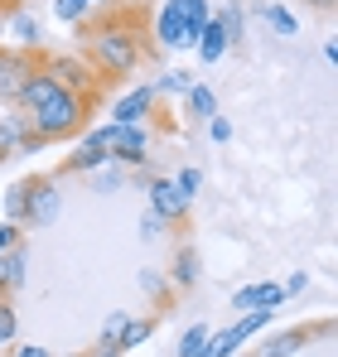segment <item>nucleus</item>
<instances>
[{"label":"nucleus","mask_w":338,"mask_h":357,"mask_svg":"<svg viewBox=\"0 0 338 357\" xmlns=\"http://www.w3.org/2000/svg\"><path fill=\"white\" fill-rule=\"evenodd\" d=\"M87 54L97 63V68H92L97 77H126L135 63L145 59V39H140L131 24H116L112 20V24H102V29L92 34V49H87Z\"/></svg>","instance_id":"1"},{"label":"nucleus","mask_w":338,"mask_h":357,"mask_svg":"<svg viewBox=\"0 0 338 357\" xmlns=\"http://www.w3.org/2000/svg\"><path fill=\"white\" fill-rule=\"evenodd\" d=\"M82 126H87V97H82V92H63V87H58L44 107L29 112V130L44 135V140H68V135H78Z\"/></svg>","instance_id":"2"},{"label":"nucleus","mask_w":338,"mask_h":357,"mask_svg":"<svg viewBox=\"0 0 338 357\" xmlns=\"http://www.w3.org/2000/svg\"><path fill=\"white\" fill-rule=\"evenodd\" d=\"M58 208H63V198H58V178L34 174V178H29V193H24V232L58 222Z\"/></svg>","instance_id":"3"},{"label":"nucleus","mask_w":338,"mask_h":357,"mask_svg":"<svg viewBox=\"0 0 338 357\" xmlns=\"http://www.w3.org/2000/svg\"><path fill=\"white\" fill-rule=\"evenodd\" d=\"M145 150H150V130H145V121H135V126H116V140L107 155L116 169H135V165H145Z\"/></svg>","instance_id":"4"},{"label":"nucleus","mask_w":338,"mask_h":357,"mask_svg":"<svg viewBox=\"0 0 338 357\" xmlns=\"http://www.w3.org/2000/svg\"><path fill=\"white\" fill-rule=\"evenodd\" d=\"M145 193H150V213H155V218H165L169 227L189 222V208H193V203L174 188V178H150V183H145Z\"/></svg>","instance_id":"5"},{"label":"nucleus","mask_w":338,"mask_h":357,"mask_svg":"<svg viewBox=\"0 0 338 357\" xmlns=\"http://www.w3.org/2000/svg\"><path fill=\"white\" fill-rule=\"evenodd\" d=\"M155 102H160L155 82H145V87H131L126 97H116V102H112V121H116V126H135V121H150Z\"/></svg>","instance_id":"6"},{"label":"nucleus","mask_w":338,"mask_h":357,"mask_svg":"<svg viewBox=\"0 0 338 357\" xmlns=\"http://www.w3.org/2000/svg\"><path fill=\"white\" fill-rule=\"evenodd\" d=\"M44 73L54 77L63 92H82V97H87V92L102 82V77H97L87 63H78V59H49V68H44Z\"/></svg>","instance_id":"7"},{"label":"nucleus","mask_w":338,"mask_h":357,"mask_svg":"<svg viewBox=\"0 0 338 357\" xmlns=\"http://www.w3.org/2000/svg\"><path fill=\"white\" fill-rule=\"evenodd\" d=\"M285 295L276 280H256V285H242V290H232V309L237 314H247V309H281Z\"/></svg>","instance_id":"8"},{"label":"nucleus","mask_w":338,"mask_h":357,"mask_svg":"<svg viewBox=\"0 0 338 357\" xmlns=\"http://www.w3.org/2000/svg\"><path fill=\"white\" fill-rule=\"evenodd\" d=\"M102 165H112V155H107V145H97L92 135H82V140L73 145V155H68V174H97Z\"/></svg>","instance_id":"9"},{"label":"nucleus","mask_w":338,"mask_h":357,"mask_svg":"<svg viewBox=\"0 0 338 357\" xmlns=\"http://www.w3.org/2000/svg\"><path fill=\"white\" fill-rule=\"evenodd\" d=\"M155 44H160V49H193L184 20H179L169 5H160V15H155ZM160 49H155V54H160Z\"/></svg>","instance_id":"10"},{"label":"nucleus","mask_w":338,"mask_h":357,"mask_svg":"<svg viewBox=\"0 0 338 357\" xmlns=\"http://www.w3.org/2000/svg\"><path fill=\"white\" fill-rule=\"evenodd\" d=\"M319 333H329V328H285V333H276V338H266L256 357H290V353H300L309 338H319Z\"/></svg>","instance_id":"11"},{"label":"nucleus","mask_w":338,"mask_h":357,"mask_svg":"<svg viewBox=\"0 0 338 357\" xmlns=\"http://www.w3.org/2000/svg\"><path fill=\"white\" fill-rule=\"evenodd\" d=\"M24 275H29V256H24V246L5 251V256H0V299L15 295V290L24 285Z\"/></svg>","instance_id":"12"},{"label":"nucleus","mask_w":338,"mask_h":357,"mask_svg":"<svg viewBox=\"0 0 338 357\" xmlns=\"http://www.w3.org/2000/svg\"><path fill=\"white\" fill-rule=\"evenodd\" d=\"M193 49H198V59H203V63H223V54L232 49V44H227L223 24H218V20H208V24L198 29V39H193Z\"/></svg>","instance_id":"13"},{"label":"nucleus","mask_w":338,"mask_h":357,"mask_svg":"<svg viewBox=\"0 0 338 357\" xmlns=\"http://www.w3.org/2000/svg\"><path fill=\"white\" fill-rule=\"evenodd\" d=\"M165 5L174 10V15H179V20H184L189 39H198V29L213 20V5H208V0H165Z\"/></svg>","instance_id":"14"},{"label":"nucleus","mask_w":338,"mask_h":357,"mask_svg":"<svg viewBox=\"0 0 338 357\" xmlns=\"http://www.w3.org/2000/svg\"><path fill=\"white\" fill-rule=\"evenodd\" d=\"M169 285H174V290H193V285H198V256H193V246H179V251H174Z\"/></svg>","instance_id":"15"},{"label":"nucleus","mask_w":338,"mask_h":357,"mask_svg":"<svg viewBox=\"0 0 338 357\" xmlns=\"http://www.w3.org/2000/svg\"><path fill=\"white\" fill-rule=\"evenodd\" d=\"M184 107H189V116H193V121L218 116V92H213L208 82H189V92H184Z\"/></svg>","instance_id":"16"},{"label":"nucleus","mask_w":338,"mask_h":357,"mask_svg":"<svg viewBox=\"0 0 338 357\" xmlns=\"http://www.w3.org/2000/svg\"><path fill=\"white\" fill-rule=\"evenodd\" d=\"M24 73H29V63H24V59H0V102H15Z\"/></svg>","instance_id":"17"},{"label":"nucleus","mask_w":338,"mask_h":357,"mask_svg":"<svg viewBox=\"0 0 338 357\" xmlns=\"http://www.w3.org/2000/svg\"><path fill=\"white\" fill-rule=\"evenodd\" d=\"M150 333H155V319H126V328H121L116 343H121V353H131V348H140Z\"/></svg>","instance_id":"18"},{"label":"nucleus","mask_w":338,"mask_h":357,"mask_svg":"<svg viewBox=\"0 0 338 357\" xmlns=\"http://www.w3.org/2000/svg\"><path fill=\"white\" fill-rule=\"evenodd\" d=\"M208 338H213V328H208V324H189V333L179 338V357H203Z\"/></svg>","instance_id":"19"},{"label":"nucleus","mask_w":338,"mask_h":357,"mask_svg":"<svg viewBox=\"0 0 338 357\" xmlns=\"http://www.w3.org/2000/svg\"><path fill=\"white\" fill-rule=\"evenodd\" d=\"M213 20L223 24L227 44H242V5H237V0H227L223 10H213Z\"/></svg>","instance_id":"20"},{"label":"nucleus","mask_w":338,"mask_h":357,"mask_svg":"<svg viewBox=\"0 0 338 357\" xmlns=\"http://www.w3.org/2000/svg\"><path fill=\"white\" fill-rule=\"evenodd\" d=\"M24 193H29V178L10 183V193H5V222H15V227H24Z\"/></svg>","instance_id":"21"},{"label":"nucleus","mask_w":338,"mask_h":357,"mask_svg":"<svg viewBox=\"0 0 338 357\" xmlns=\"http://www.w3.org/2000/svg\"><path fill=\"white\" fill-rule=\"evenodd\" d=\"M261 20H266V24H271V29H276L281 39H290V34L300 29V20H295V15H290L285 5H266V10H261Z\"/></svg>","instance_id":"22"},{"label":"nucleus","mask_w":338,"mask_h":357,"mask_svg":"<svg viewBox=\"0 0 338 357\" xmlns=\"http://www.w3.org/2000/svg\"><path fill=\"white\" fill-rule=\"evenodd\" d=\"M10 29H15V39H20V44H39V39H44V29H39V20H34V15H15V20H10Z\"/></svg>","instance_id":"23"},{"label":"nucleus","mask_w":338,"mask_h":357,"mask_svg":"<svg viewBox=\"0 0 338 357\" xmlns=\"http://www.w3.org/2000/svg\"><path fill=\"white\" fill-rule=\"evenodd\" d=\"M15 333H20L15 304H10V299H0V348H10V343H15Z\"/></svg>","instance_id":"24"},{"label":"nucleus","mask_w":338,"mask_h":357,"mask_svg":"<svg viewBox=\"0 0 338 357\" xmlns=\"http://www.w3.org/2000/svg\"><path fill=\"white\" fill-rule=\"evenodd\" d=\"M121 183H126V174H121L116 165H102V169L92 174V188H97V193H112V188H121Z\"/></svg>","instance_id":"25"},{"label":"nucleus","mask_w":338,"mask_h":357,"mask_svg":"<svg viewBox=\"0 0 338 357\" xmlns=\"http://www.w3.org/2000/svg\"><path fill=\"white\" fill-rule=\"evenodd\" d=\"M198 183H203V174H198L193 165H184V169L174 174V188H179V193H184L189 203H193V193H198Z\"/></svg>","instance_id":"26"},{"label":"nucleus","mask_w":338,"mask_h":357,"mask_svg":"<svg viewBox=\"0 0 338 357\" xmlns=\"http://www.w3.org/2000/svg\"><path fill=\"white\" fill-rule=\"evenodd\" d=\"M54 15L63 24H78V20L87 15V0H54Z\"/></svg>","instance_id":"27"},{"label":"nucleus","mask_w":338,"mask_h":357,"mask_svg":"<svg viewBox=\"0 0 338 357\" xmlns=\"http://www.w3.org/2000/svg\"><path fill=\"white\" fill-rule=\"evenodd\" d=\"M135 280H140V290H145V295H155L160 304L169 299V295H165V275H160V271H140Z\"/></svg>","instance_id":"28"},{"label":"nucleus","mask_w":338,"mask_h":357,"mask_svg":"<svg viewBox=\"0 0 338 357\" xmlns=\"http://www.w3.org/2000/svg\"><path fill=\"white\" fill-rule=\"evenodd\" d=\"M15 246H24V227L0 222V256H5V251H15Z\"/></svg>","instance_id":"29"},{"label":"nucleus","mask_w":338,"mask_h":357,"mask_svg":"<svg viewBox=\"0 0 338 357\" xmlns=\"http://www.w3.org/2000/svg\"><path fill=\"white\" fill-rule=\"evenodd\" d=\"M160 232H169V222H165V218H155V213L145 208V213H140V237L150 241V237H160Z\"/></svg>","instance_id":"30"},{"label":"nucleus","mask_w":338,"mask_h":357,"mask_svg":"<svg viewBox=\"0 0 338 357\" xmlns=\"http://www.w3.org/2000/svg\"><path fill=\"white\" fill-rule=\"evenodd\" d=\"M208 135H213L218 145H227V140H232V121H227L223 112H218V116H208Z\"/></svg>","instance_id":"31"},{"label":"nucleus","mask_w":338,"mask_h":357,"mask_svg":"<svg viewBox=\"0 0 338 357\" xmlns=\"http://www.w3.org/2000/svg\"><path fill=\"white\" fill-rule=\"evenodd\" d=\"M155 92H189V77H184V73H165V77L155 82Z\"/></svg>","instance_id":"32"},{"label":"nucleus","mask_w":338,"mask_h":357,"mask_svg":"<svg viewBox=\"0 0 338 357\" xmlns=\"http://www.w3.org/2000/svg\"><path fill=\"white\" fill-rule=\"evenodd\" d=\"M304 290H309V275H304V271H295V275H290V280H285V285H281V295H285V299L304 295Z\"/></svg>","instance_id":"33"},{"label":"nucleus","mask_w":338,"mask_h":357,"mask_svg":"<svg viewBox=\"0 0 338 357\" xmlns=\"http://www.w3.org/2000/svg\"><path fill=\"white\" fill-rule=\"evenodd\" d=\"M126 319H131V314H112V319L102 324V338H107V343H116V338H121V328H126Z\"/></svg>","instance_id":"34"},{"label":"nucleus","mask_w":338,"mask_h":357,"mask_svg":"<svg viewBox=\"0 0 338 357\" xmlns=\"http://www.w3.org/2000/svg\"><path fill=\"white\" fill-rule=\"evenodd\" d=\"M87 357H121V343H107V338H97V348Z\"/></svg>","instance_id":"35"},{"label":"nucleus","mask_w":338,"mask_h":357,"mask_svg":"<svg viewBox=\"0 0 338 357\" xmlns=\"http://www.w3.org/2000/svg\"><path fill=\"white\" fill-rule=\"evenodd\" d=\"M15 357H54V353H49V348H39V343H34V348H15Z\"/></svg>","instance_id":"36"},{"label":"nucleus","mask_w":338,"mask_h":357,"mask_svg":"<svg viewBox=\"0 0 338 357\" xmlns=\"http://www.w3.org/2000/svg\"><path fill=\"white\" fill-rule=\"evenodd\" d=\"M304 5H319V10H329V5H334V0H304Z\"/></svg>","instance_id":"37"},{"label":"nucleus","mask_w":338,"mask_h":357,"mask_svg":"<svg viewBox=\"0 0 338 357\" xmlns=\"http://www.w3.org/2000/svg\"><path fill=\"white\" fill-rule=\"evenodd\" d=\"M87 5H97V0H87Z\"/></svg>","instance_id":"38"}]
</instances>
